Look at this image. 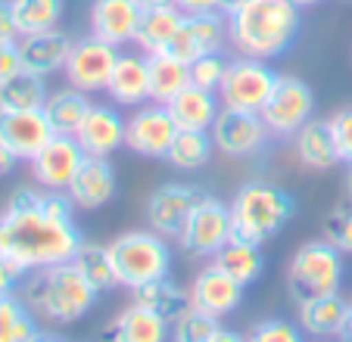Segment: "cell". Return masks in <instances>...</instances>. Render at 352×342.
Returning <instances> with one entry per match:
<instances>
[{"label": "cell", "mask_w": 352, "mask_h": 342, "mask_svg": "<svg viewBox=\"0 0 352 342\" xmlns=\"http://www.w3.org/2000/svg\"><path fill=\"white\" fill-rule=\"evenodd\" d=\"M109 258H113L119 286H140L156 277L172 274V246L162 233L156 231H128L119 233L113 243L107 246Z\"/></svg>", "instance_id": "6"}, {"label": "cell", "mask_w": 352, "mask_h": 342, "mask_svg": "<svg viewBox=\"0 0 352 342\" xmlns=\"http://www.w3.org/2000/svg\"><path fill=\"white\" fill-rule=\"evenodd\" d=\"M346 308H349V302H346L340 293L309 299V302L296 305V323L302 327V333L312 336V339H337L340 323H343V317H346Z\"/></svg>", "instance_id": "26"}, {"label": "cell", "mask_w": 352, "mask_h": 342, "mask_svg": "<svg viewBox=\"0 0 352 342\" xmlns=\"http://www.w3.org/2000/svg\"><path fill=\"white\" fill-rule=\"evenodd\" d=\"M19 25H16V16L10 0H0V41H19Z\"/></svg>", "instance_id": "43"}, {"label": "cell", "mask_w": 352, "mask_h": 342, "mask_svg": "<svg viewBox=\"0 0 352 342\" xmlns=\"http://www.w3.org/2000/svg\"><path fill=\"white\" fill-rule=\"evenodd\" d=\"M19 72H22L19 41H0V84H7Z\"/></svg>", "instance_id": "42"}, {"label": "cell", "mask_w": 352, "mask_h": 342, "mask_svg": "<svg viewBox=\"0 0 352 342\" xmlns=\"http://www.w3.org/2000/svg\"><path fill=\"white\" fill-rule=\"evenodd\" d=\"M38 330V317L25 305L22 293L13 290L0 296V342H28Z\"/></svg>", "instance_id": "32"}, {"label": "cell", "mask_w": 352, "mask_h": 342, "mask_svg": "<svg viewBox=\"0 0 352 342\" xmlns=\"http://www.w3.org/2000/svg\"><path fill=\"white\" fill-rule=\"evenodd\" d=\"M225 41H228V16H221L219 10L215 13H193L184 16L181 32L175 34V41L162 53L190 66L193 60L206 56V53H219L225 47Z\"/></svg>", "instance_id": "15"}, {"label": "cell", "mask_w": 352, "mask_h": 342, "mask_svg": "<svg viewBox=\"0 0 352 342\" xmlns=\"http://www.w3.org/2000/svg\"><path fill=\"white\" fill-rule=\"evenodd\" d=\"M231 209V240H246V243L265 246L274 240L296 215V203L280 184L272 181H246L234 199L228 203Z\"/></svg>", "instance_id": "4"}, {"label": "cell", "mask_w": 352, "mask_h": 342, "mask_svg": "<svg viewBox=\"0 0 352 342\" xmlns=\"http://www.w3.org/2000/svg\"><path fill=\"white\" fill-rule=\"evenodd\" d=\"M280 75L268 66V60H256V56H243L228 62V72L219 84V100L225 109L240 112H262L265 100L272 97L274 84Z\"/></svg>", "instance_id": "7"}, {"label": "cell", "mask_w": 352, "mask_h": 342, "mask_svg": "<svg viewBox=\"0 0 352 342\" xmlns=\"http://www.w3.org/2000/svg\"><path fill=\"white\" fill-rule=\"evenodd\" d=\"M131 302L140 305V308H150L153 315L166 317L168 323H175L187 308H190V293L175 283L172 277H156L150 283H140V286H131Z\"/></svg>", "instance_id": "25"}, {"label": "cell", "mask_w": 352, "mask_h": 342, "mask_svg": "<svg viewBox=\"0 0 352 342\" xmlns=\"http://www.w3.org/2000/svg\"><path fill=\"white\" fill-rule=\"evenodd\" d=\"M85 156L87 152L81 150L75 134H54V140L32 159V174L44 190H69Z\"/></svg>", "instance_id": "16"}, {"label": "cell", "mask_w": 352, "mask_h": 342, "mask_svg": "<svg viewBox=\"0 0 352 342\" xmlns=\"http://www.w3.org/2000/svg\"><path fill=\"white\" fill-rule=\"evenodd\" d=\"M47 97V81L32 72H19L7 84H0V109H44Z\"/></svg>", "instance_id": "35"}, {"label": "cell", "mask_w": 352, "mask_h": 342, "mask_svg": "<svg viewBox=\"0 0 352 342\" xmlns=\"http://www.w3.org/2000/svg\"><path fill=\"white\" fill-rule=\"evenodd\" d=\"M327 125H331V137H333V146H337L340 162H352V106L333 112L327 119Z\"/></svg>", "instance_id": "41"}, {"label": "cell", "mask_w": 352, "mask_h": 342, "mask_svg": "<svg viewBox=\"0 0 352 342\" xmlns=\"http://www.w3.org/2000/svg\"><path fill=\"white\" fill-rule=\"evenodd\" d=\"M181 13L193 16V13H215L219 10V0H172Z\"/></svg>", "instance_id": "44"}, {"label": "cell", "mask_w": 352, "mask_h": 342, "mask_svg": "<svg viewBox=\"0 0 352 342\" xmlns=\"http://www.w3.org/2000/svg\"><path fill=\"white\" fill-rule=\"evenodd\" d=\"M178 125L168 115L166 103H144L125 119V146L144 159H166Z\"/></svg>", "instance_id": "10"}, {"label": "cell", "mask_w": 352, "mask_h": 342, "mask_svg": "<svg viewBox=\"0 0 352 342\" xmlns=\"http://www.w3.org/2000/svg\"><path fill=\"white\" fill-rule=\"evenodd\" d=\"M315 342H331V339H315Z\"/></svg>", "instance_id": "54"}, {"label": "cell", "mask_w": 352, "mask_h": 342, "mask_svg": "<svg viewBox=\"0 0 352 342\" xmlns=\"http://www.w3.org/2000/svg\"><path fill=\"white\" fill-rule=\"evenodd\" d=\"M72 34L63 28H50V32H34V34H22L19 38V60H22V72L41 75L50 78L54 72L66 69V60L72 53Z\"/></svg>", "instance_id": "19"}, {"label": "cell", "mask_w": 352, "mask_h": 342, "mask_svg": "<svg viewBox=\"0 0 352 342\" xmlns=\"http://www.w3.org/2000/svg\"><path fill=\"white\" fill-rule=\"evenodd\" d=\"M16 156L13 152H7L3 146H0V178H7V174H13V168H16Z\"/></svg>", "instance_id": "47"}, {"label": "cell", "mask_w": 352, "mask_h": 342, "mask_svg": "<svg viewBox=\"0 0 352 342\" xmlns=\"http://www.w3.org/2000/svg\"><path fill=\"white\" fill-rule=\"evenodd\" d=\"M107 93L116 106H144L150 103V62L146 53H119L109 75Z\"/></svg>", "instance_id": "22"}, {"label": "cell", "mask_w": 352, "mask_h": 342, "mask_svg": "<svg viewBox=\"0 0 352 342\" xmlns=\"http://www.w3.org/2000/svg\"><path fill=\"white\" fill-rule=\"evenodd\" d=\"M150 100L153 103H168L175 93H181L190 84V66L166 53H150Z\"/></svg>", "instance_id": "30"}, {"label": "cell", "mask_w": 352, "mask_h": 342, "mask_svg": "<svg viewBox=\"0 0 352 342\" xmlns=\"http://www.w3.org/2000/svg\"><path fill=\"white\" fill-rule=\"evenodd\" d=\"M324 240L333 243L343 255H352V203H343L327 212L324 218Z\"/></svg>", "instance_id": "39"}, {"label": "cell", "mask_w": 352, "mask_h": 342, "mask_svg": "<svg viewBox=\"0 0 352 342\" xmlns=\"http://www.w3.org/2000/svg\"><path fill=\"white\" fill-rule=\"evenodd\" d=\"M140 10H156V7H166V3H172V0H138Z\"/></svg>", "instance_id": "52"}, {"label": "cell", "mask_w": 352, "mask_h": 342, "mask_svg": "<svg viewBox=\"0 0 352 342\" xmlns=\"http://www.w3.org/2000/svg\"><path fill=\"white\" fill-rule=\"evenodd\" d=\"M190 308H199L206 311L212 317H228L243 305V293L246 286H240L234 277H228L221 268L215 264H206V268H199L197 277L190 283Z\"/></svg>", "instance_id": "17"}, {"label": "cell", "mask_w": 352, "mask_h": 342, "mask_svg": "<svg viewBox=\"0 0 352 342\" xmlns=\"http://www.w3.org/2000/svg\"><path fill=\"white\" fill-rule=\"evenodd\" d=\"M10 7H13L19 34H34L60 28L63 13H66V0H10Z\"/></svg>", "instance_id": "33"}, {"label": "cell", "mask_w": 352, "mask_h": 342, "mask_svg": "<svg viewBox=\"0 0 352 342\" xmlns=\"http://www.w3.org/2000/svg\"><path fill=\"white\" fill-rule=\"evenodd\" d=\"M54 134L44 109H0V146L13 152L16 162H32Z\"/></svg>", "instance_id": "13"}, {"label": "cell", "mask_w": 352, "mask_h": 342, "mask_svg": "<svg viewBox=\"0 0 352 342\" xmlns=\"http://www.w3.org/2000/svg\"><path fill=\"white\" fill-rule=\"evenodd\" d=\"M212 264L225 271L228 277H234L240 286H253L265 274V252L262 246L246 243V240H228L212 255Z\"/></svg>", "instance_id": "27"}, {"label": "cell", "mask_w": 352, "mask_h": 342, "mask_svg": "<svg viewBox=\"0 0 352 342\" xmlns=\"http://www.w3.org/2000/svg\"><path fill=\"white\" fill-rule=\"evenodd\" d=\"M203 199V193L190 184H162L150 193L146 199V227L162 233L166 240H178L184 231L187 218H190L193 205Z\"/></svg>", "instance_id": "14"}, {"label": "cell", "mask_w": 352, "mask_h": 342, "mask_svg": "<svg viewBox=\"0 0 352 342\" xmlns=\"http://www.w3.org/2000/svg\"><path fill=\"white\" fill-rule=\"evenodd\" d=\"M140 19H144V10L138 0H94L91 3V34L119 50L138 38Z\"/></svg>", "instance_id": "20"}, {"label": "cell", "mask_w": 352, "mask_h": 342, "mask_svg": "<svg viewBox=\"0 0 352 342\" xmlns=\"http://www.w3.org/2000/svg\"><path fill=\"white\" fill-rule=\"evenodd\" d=\"M19 283H22V277L16 274V271L10 268L3 258H0V296H3V293H13Z\"/></svg>", "instance_id": "45"}, {"label": "cell", "mask_w": 352, "mask_h": 342, "mask_svg": "<svg viewBox=\"0 0 352 342\" xmlns=\"http://www.w3.org/2000/svg\"><path fill=\"white\" fill-rule=\"evenodd\" d=\"M231 237H234V227H231V209H228V203H221L215 196H203L193 205L184 231L178 237V246L187 255L206 258V255H215Z\"/></svg>", "instance_id": "9"}, {"label": "cell", "mask_w": 352, "mask_h": 342, "mask_svg": "<svg viewBox=\"0 0 352 342\" xmlns=\"http://www.w3.org/2000/svg\"><path fill=\"white\" fill-rule=\"evenodd\" d=\"M107 342H172V323L131 302L109 321Z\"/></svg>", "instance_id": "24"}, {"label": "cell", "mask_w": 352, "mask_h": 342, "mask_svg": "<svg viewBox=\"0 0 352 342\" xmlns=\"http://www.w3.org/2000/svg\"><path fill=\"white\" fill-rule=\"evenodd\" d=\"M302 28V16L293 0H243V7L228 16V41L243 56L278 60L293 47Z\"/></svg>", "instance_id": "2"}, {"label": "cell", "mask_w": 352, "mask_h": 342, "mask_svg": "<svg viewBox=\"0 0 352 342\" xmlns=\"http://www.w3.org/2000/svg\"><path fill=\"white\" fill-rule=\"evenodd\" d=\"M41 193L44 187H19L0 212V258L22 280L41 268L72 262L85 243L75 221H63L41 209Z\"/></svg>", "instance_id": "1"}, {"label": "cell", "mask_w": 352, "mask_h": 342, "mask_svg": "<svg viewBox=\"0 0 352 342\" xmlns=\"http://www.w3.org/2000/svg\"><path fill=\"white\" fill-rule=\"evenodd\" d=\"M209 342H246V336L237 333V330H231V327H221Z\"/></svg>", "instance_id": "46"}, {"label": "cell", "mask_w": 352, "mask_h": 342, "mask_svg": "<svg viewBox=\"0 0 352 342\" xmlns=\"http://www.w3.org/2000/svg\"><path fill=\"white\" fill-rule=\"evenodd\" d=\"M184 16L175 3H166V7H156V10H144V19H140L138 28V38L134 44L140 47V53H162L168 44L175 41V34L181 32L184 25Z\"/></svg>", "instance_id": "28"}, {"label": "cell", "mask_w": 352, "mask_h": 342, "mask_svg": "<svg viewBox=\"0 0 352 342\" xmlns=\"http://www.w3.org/2000/svg\"><path fill=\"white\" fill-rule=\"evenodd\" d=\"M293 137H296V156L306 168L327 171L340 162L337 146H333V137H331V125L324 119H309Z\"/></svg>", "instance_id": "29"}, {"label": "cell", "mask_w": 352, "mask_h": 342, "mask_svg": "<svg viewBox=\"0 0 352 342\" xmlns=\"http://www.w3.org/2000/svg\"><path fill=\"white\" fill-rule=\"evenodd\" d=\"M312 112H315L312 87L302 78H296V75H280L259 115L265 119L272 137H293L299 128L312 119Z\"/></svg>", "instance_id": "8"}, {"label": "cell", "mask_w": 352, "mask_h": 342, "mask_svg": "<svg viewBox=\"0 0 352 342\" xmlns=\"http://www.w3.org/2000/svg\"><path fill=\"white\" fill-rule=\"evenodd\" d=\"M343 190H346V199L352 203V162H346V174H343Z\"/></svg>", "instance_id": "51"}, {"label": "cell", "mask_w": 352, "mask_h": 342, "mask_svg": "<svg viewBox=\"0 0 352 342\" xmlns=\"http://www.w3.org/2000/svg\"><path fill=\"white\" fill-rule=\"evenodd\" d=\"M87 109H91L87 93L78 91V87H72V84L63 87V91H54L44 103V112H47V119H50V125H54L56 134H75L78 131V125L85 122Z\"/></svg>", "instance_id": "31"}, {"label": "cell", "mask_w": 352, "mask_h": 342, "mask_svg": "<svg viewBox=\"0 0 352 342\" xmlns=\"http://www.w3.org/2000/svg\"><path fill=\"white\" fill-rule=\"evenodd\" d=\"M346 277L343 252L333 243L321 240H309L293 252L290 264H287V293L296 305L309 302L318 296H333L340 293Z\"/></svg>", "instance_id": "5"}, {"label": "cell", "mask_w": 352, "mask_h": 342, "mask_svg": "<svg viewBox=\"0 0 352 342\" xmlns=\"http://www.w3.org/2000/svg\"><path fill=\"white\" fill-rule=\"evenodd\" d=\"M228 62L225 60V53H206V56H199V60L190 62V84H199V87H206V91H215L219 93V84L221 78H225L228 72Z\"/></svg>", "instance_id": "40"}, {"label": "cell", "mask_w": 352, "mask_h": 342, "mask_svg": "<svg viewBox=\"0 0 352 342\" xmlns=\"http://www.w3.org/2000/svg\"><path fill=\"white\" fill-rule=\"evenodd\" d=\"M337 342H352V302H349V308H346V317H343V323H340Z\"/></svg>", "instance_id": "48"}, {"label": "cell", "mask_w": 352, "mask_h": 342, "mask_svg": "<svg viewBox=\"0 0 352 342\" xmlns=\"http://www.w3.org/2000/svg\"><path fill=\"white\" fill-rule=\"evenodd\" d=\"M116 60H119V47L87 34V38H78L72 44V53H69L63 75H66V81L72 87H78V91L97 93V91H107L109 75H113V69H116Z\"/></svg>", "instance_id": "11"}, {"label": "cell", "mask_w": 352, "mask_h": 342, "mask_svg": "<svg viewBox=\"0 0 352 342\" xmlns=\"http://www.w3.org/2000/svg\"><path fill=\"white\" fill-rule=\"evenodd\" d=\"M221 330V321L199 308H187L172 323V342H209Z\"/></svg>", "instance_id": "37"}, {"label": "cell", "mask_w": 352, "mask_h": 342, "mask_svg": "<svg viewBox=\"0 0 352 342\" xmlns=\"http://www.w3.org/2000/svg\"><path fill=\"white\" fill-rule=\"evenodd\" d=\"M22 299L44 323H75L91 315L100 293L75 262L50 264L22 280Z\"/></svg>", "instance_id": "3"}, {"label": "cell", "mask_w": 352, "mask_h": 342, "mask_svg": "<svg viewBox=\"0 0 352 342\" xmlns=\"http://www.w3.org/2000/svg\"><path fill=\"white\" fill-rule=\"evenodd\" d=\"M349 3H352V0H349Z\"/></svg>", "instance_id": "55"}, {"label": "cell", "mask_w": 352, "mask_h": 342, "mask_svg": "<svg viewBox=\"0 0 352 342\" xmlns=\"http://www.w3.org/2000/svg\"><path fill=\"white\" fill-rule=\"evenodd\" d=\"M212 152H215V144L209 131H178L166 159L178 171H199L203 165H209Z\"/></svg>", "instance_id": "34"}, {"label": "cell", "mask_w": 352, "mask_h": 342, "mask_svg": "<svg viewBox=\"0 0 352 342\" xmlns=\"http://www.w3.org/2000/svg\"><path fill=\"white\" fill-rule=\"evenodd\" d=\"M116 190H119V178H116L113 162L107 156H85V162H81L78 174L72 178L66 193L72 196L75 209L94 212L103 209L116 196Z\"/></svg>", "instance_id": "21"}, {"label": "cell", "mask_w": 352, "mask_h": 342, "mask_svg": "<svg viewBox=\"0 0 352 342\" xmlns=\"http://www.w3.org/2000/svg\"><path fill=\"white\" fill-rule=\"evenodd\" d=\"M28 342H69V339L63 333H56V330H44V327H41Z\"/></svg>", "instance_id": "49"}, {"label": "cell", "mask_w": 352, "mask_h": 342, "mask_svg": "<svg viewBox=\"0 0 352 342\" xmlns=\"http://www.w3.org/2000/svg\"><path fill=\"white\" fill-rule=\"evenodd\" d=\"M240 7H243V0H219V13L221 16H234Z\"/></svg>", "instance_id": "50"}, {"label": "cell", "mask_w": 352, "mask_h": 342, "mask_svg": "<svg viewBox=\"0 0 352 342\" xmlns=\"http://www.w3.org/2000/svg\"><path fill=\"white\" fill-rule=\"evenodd\" d=\"M246 342H306V333L287 317H262L246 333Z\"/></svg>", "instance_id": "38"}, {"label": "cell", "mask_w": 352, "mask_h": 342, "mask_svg": "<svg viewBox=\"0 0 352 342\" xmlns=\"http://www.w3.org/2000/svg\"><path fill=\"white\" fill-rule=\"evenodd\" d=\"M166 109L175 119L178 131H209L221 112V100L215 91H206L199 84H187L184 91L168 100Z\"/></svg>", "instance_id": "23"}, {"label": "cell", "mask_w": 352, "mask_h": 342, "mask_svg": "<svg viewBox=\"0 0 352 342\" xmlns=\"http://www.w3.org/2000/svg\"><path fill=\"white\" fill-rule=\"evenodd\" d=\"M299 10H306V7H318V3H324V0H293Z\"/></svg>", "instance_id": "53"}, {"label": "cell", "mask_w": 352, "mask_h": 342, "mask_svg": "<svg viewBox=\"0 0 352 342\" xmlns=\"http://www.w3.org/2000/svg\"><path fill=\"white\" fill-rule=\"evenodd\" d=\"M209 134H212L215 150L234 159L256 156L272 140V131H268L265 119L259 112H240V109H225V106H221L215 125L209 128Z\"/></svg>", "instance_id": "12"}, {"label": "cell", "mask_w": 352, "mask_h": 342, "mask_svg": "<svg viewBox=\"0 0 352 342\" xmlns=\"http://www.w3.org/2000/svg\"><path fill=\"white\" fill-rule=\"evenodd\" d=\"M78 264V271L94 283L97 293H109L119 286V277H116V268H113V258H109V249L100 243H81L78 252L72 258Z\"/></svg>", "instance_id": "36"}, {"label": "cell", "mask_w": 352, "mask_h": 342, "mask_svg": "<svg viewBox=\"0 0 352 342\" xmlns=\"http://www.w3.org/2000/svg\"><path fill=\"white\" fill-rule=\"evenodd\" d=\"M75 140L87 156H113L125 146V115L116 103H91L85 122L75 131Z\"/></svg>", "instance_id": "18"}]
</instances>
